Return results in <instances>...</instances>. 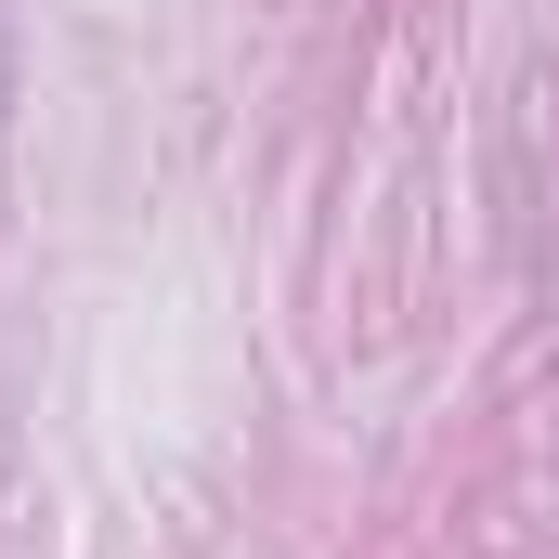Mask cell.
Returning <instances> with one entry per match:
<instances>
[]
</instances>
